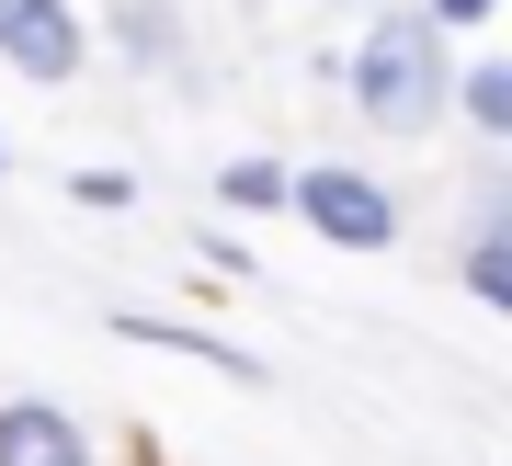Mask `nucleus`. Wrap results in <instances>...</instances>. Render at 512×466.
Returning <instances> with one entry per match:
<instances>
[{"label":"nucleus","instance_id":"f257e3e1","mask_svg":"<svg viewBox=\"0 0 512 466\" xmlns=\"http://www.w3.org/2000/svg\"><path fill=\"white\" fill-rule=\"evenodd\" d=\"M330 91H342L376 137H433L444 91H456V35L421 23V0H376L365 35L330 46Z\"/></svg>","mask_w":512,"mask_h":466},{"label":"nucleus","instance_id":"f03ea898","mask_svg":"<svg viewBox=\"0 0 512 466\" xmlns=\"http://www.w3.org/2000/svg\"><path fill=\"white\" fill-rule=\"evenodd\" d=\"M285 216L308 239H330V251H399V194H387L365 160H296Z\"/></svg>","mask_w":512,"mask_h":466},{"label":"nucleus","instance_id":"7ed1b4c3","mask_svg":"<svg viewBox=\"0 0 512 466\" xmlns=\"http://www.w3.org/2000/svg\"><path fill=\"white\" fill-rule=\"evenodd\" d=\"M0 466H148L126 432H103L92 410H69V398H35L12 387L0 398Z\"/></svg>","mask_w":512,"mask_h":466},{"label":"nucleus","instance_id":"20e7f679","mask_svg":"<svg viewBox=\"0 0 512 466\" xmlns=\"http://www.w3.org/2000/svg\"><path fill=\"white\" fill-rule=\"evenodd\" d=\"M456 285L490 307V319H512V171L478 160L467 171V216H456Z\"/></svg>","mask_w":512,"mask_h":466},{"label":"nucleus","instance_id":"39448f33","mask_svg":"<svg viewBox=\"0 0 512 466\" xmlns=\"http://www.w3.org/2000/svg\"><path fill=\"white\" fill-rule=\"evenodd\" d=\"M0 69L35 80V91H69L92 69V23L80 0H0Z\"/></svg>","mask_w":512,"mask_h":466},{"label":"nucleus","instance_id":"423d86ee","mask_svg":"<svg viewBox=\"0 0 512 466\" xmlns=\"http://www.w3.org/2000/svg\"><path fill=\"white\" fill-rule=\"evenodd\" d=\"M103 46L126 57L137 80L205 91V80H194V23H183V0H114V12H103Z\"/></svg>","mask_w":512,"mask_h":466},{"label":"nucleus","instance_id":"0eeeda50","mask_svg":"<svg viewBox=\"0 0 512 466\" xmlns=\"http://www.w3.org/2000/svg\"><path fill=\"white\" fill-rule=\"evenodd\" d=\"M114 341H137V353H171V364H205V376H228V387H262L274 364L251 353V341H217V330H194V319H148V307H114L103 319Z\"/></svg>","mask_w":512,"mask_h":466},{"label":"nucleus","instance_id":"6e6552de","mask_svg":"<svg viewBox=\"0 0 512 466\" xmlns=\"http://www.w3.org/2000/svg\"><path fill=\"white\" fill-rule=\"evenodd\" d=\"M444 126H467V148H478V160H501V148H512V57L456 46V91H444Z\"/></svg>","mask_w":512,"mask_h":466},{"label":"nucleus","instance_id":"1a4fd4ad","mask_svg":"<svg viewBox=\"0 0 512 466\" xmlns=\"http://www.w3.org/2000/svg\"><path fill=\"white\" fill-rule=\"evenodd\" d=\"M285 182H296V160H274V148H228V160H217V205L228 216H285Z\"/></svg>","mask_w":512,"mask_h":466},{"label":"nucleus","instance_id":"9d476101","mask_svg":"<svg viewBox=\"0 0 512 466\" xmlns=\"http://www.w3.org/2000/svg\"><path fill=\"white\" fill-rule=\"evenodd\" d=\"M69 205H92V216H126V205H137V171H69Z\"/></svg>","mask_w":512,"mask_h":466},{"label":"nucleus","instance_id":"9b49d317","mask_svg":"<svg viewBox=\"0 0 512 466\" xmlns=\"http://www.w3.org/2000/svg\"><path fill=\"white\" fill-rule=\"evenodd\" d=\"M421 23H444L456 46H478V35L501 23V0H421Z\"/></svg>","mask_w":512,"mask_h":466},{"label":"nucleus","instance_id":"f8f14e48","mask_svg":"<svg viewBox=\"0 0 512 466\" xmlns=\"http://www.w3.org/2000/svg\"><path fill=\"white\" fill-rule=\"evenodd\" d=\"M0 182H12V137H0Z\"/></svg>","mask_w":512,"mask_h":466},{"label":"nucleus","instance_id":"ddd939ff","mask_svg":"<svg viewBox=\"0 0 512 466\" xmlns=\"http://www.w3.org/2000/svg\"><path fill=\"white\" fill-rule=\"evenodd\" d=\"M319 12H353V0H319Z\"/></svg>","mask_w":512,"mask_h":466}]
</instances>
